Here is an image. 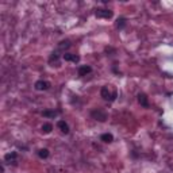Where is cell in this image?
<instances>
[{
    "mask_svg": "<svg viewBox=\"0 0 173 173\" xmlns=\"http://www.w3.org/2000/svg\"><path fill=\"white\" fill-rule=\"evenodd\" d=\"M91 116H92L93 119L99 120V122H106V120H107V114H106V111H103L102 108H95V110L91 112Z\"/></svg>",
    "mask_w": 173,
    "mask_h": 173,
    "instance_id": "1",
    "label": "cell"
},
{
    "mask_svg": "<svg viewBox=\"0 0 173 173\" xmlns=\"http://www.w3.org/2000/svg\"><path fill=\"white\" fill-rule=\"evenodd\" d=\"M95 15L96 18H100V19H111L114 12L111 10H108V8H98Z\"/></svg>",
    "mask_w": 173,
    "mask_h": 173,
    "instance_id": "2",
    "label": "cell"
},
{
    "mask_svg": "<svg viewBox=\"0 0 173 173\" xmlns=\"http://www.w3.org/2000/svg\"><path fill=\"white\" fill-rule=\"evenodd\" d=\"M34 88L37 91H47L50 88V83H47V81H45V80H38L37 83L34 84Z\"/></svg>",
    "mask_w": 173,
    "mask_h": 173,
    "instance_id": "3",
    "label": "cell"
},
{
    "mask_svg": "<svg viewBox=\"0 0 173 173\" xmlns=\"http://www.w3.org/2000/svg\"><path fill=\"white\" fill-rule=\"evenodd\" d=\"M62 58L65 60V61H71V62H78L80 61V57L77 56V54H72V53H65L62 56Z\"/></svg>",
    "mask_w": 173,
    "mask_h": 173,
    "instance_id": "4",
    "label": "cell"
},
{
    "mask_svg": "<svg viewBox=\"0 0 173 173\" xmlns=\"http://www.w3.org/2000/svg\"><path fill=\"white\" fill-rule=\"evenodd\" d=\"M16 158H18V153H16V151H11V153H7L4 156V162H7V164L15 162Z\"/></svg>",
    "mask_w": 173,
    "mask_h": 173,
    "instance_id": "5",
    "label": "cell"
},
{
    "mask_svg": "<svg viewBox=\"0 0 173 173\" xmlns=\"http://www.w3.org/2000/svg\"><path fill=\"white\" fill-rule=\"evenodd\" d=\"M138 103L142 106V107H149V100H147V96H146V93H138Z\"/></svg>",
    "mask_w": 173,
    "mask_h": 173,
    "instance_id": "6",
    "label": "cell"
},
{
    "mask_svg": "<svg viewBox=\"0 0 173 173\" xmlns=\"http://www.w3.org/2000/svg\"><path fill=\"white\" fill-rule=\"evenodd\" d=\"M91 72H92V68H91L89 65H81L80 68H78V76H81V77L89 74Z\"/></svg>",
    "mask_w": 173,
    "mask_h": 173,
    "instance_id": "7",
    "label": "cell"
},
{
    "mask_svg": "<svg viewBox=\"0 0 173 173\" xmlns=\"http://www.w3.org/2000/svg\"><path fill=\"white\" fill-rule=\"evenodd\" d=\"M57 127L61 130V133H64V134H68L69 133V126L65 120H58V122H57Z\"/></svg>",
    "mask_w": 173,
    "mask_h": 173,
    "instance_id": "8",
    "label": "cell"
},
{
    "mask_svg": "<svg viewBox=\"0 0 173 173\" xmlns=\"http://www.w3.org/2000/svg\"><path fill=\"white\" fill-rule=\"evenodd\" d=\"M100 95H102V98L104 100H111V98H112V93L110 92L108 87H103L102 91H100Z\"/></svg>",
    "mask_w": 173,
    "mask_h": 173,
    "instance_id": "9",
    "label": "cell"
},
{
    "mask_svg": "<svg viewBox=\"0 0 173 173\" xmlns=\"http://www.w3.org/2000/svg\"><path fill=\"white\" fill-rule=\"evenodd\" d=\"M100 141H103L104 144H111L114 141V137H112L111 133H104V134L100 135Z\"/></svg>",
    "mask_w": 173,
    "mask_h": 173,
    "instance_id": "10",
    "label": "cell"
},
{
    "mask_svg": "<svg viewBox=\"0 0 173 173\" xmlns=\"http://www.w3.org/2000/svg\"><path fill=\"white\" fill-rule=\"evenodd\" d=\"M71 47V41H68V39H65V41H61L58 43V50L60 51H64L66 49H69Z\"/></svg>",
    "mask_w": 173,
    "mask_h": 173,
    "instance_id": "11",
    "label": "cell"
},
{
    "mask_svg": "<svg viewBox=\"0 0 173 173\" xmlns=\"http://www.w3.org/2000/svg\"><path fill=\"white\" fill-rule=\"evenodd\" d=\"M38 157L39 158H42V160L47 158V157H49V150H47V149H39L38 150Z\"/></svg>",
    "mask_w": 173,
    "mask_h": 173,
    "instance_id": "12",
    "label": "cell"
},
{
    "mask_svg": "<svg viewBox=\"0 0 173 173\" xmlns=\"http://www.w3.org/2000/svg\"><path fill=\"white\" fill-rule=\"evenodd\" d=\"M51 130H53V126H51L50 123H45L43 126H42V133H43V134H50Z\"/></svg>",
    "mask_w": 173,
    "mask_h": 173,
    "instance_id": "13",
    "label": "cell"
},
{
    "mask_svg": "<svg viewBox=\"0 0 173 173\" xmlns=\"http://www.w3.org/2000/svg\"><path fill=\"white\" fill-rule=\"evenodd\" d=\"M42 115H43V116H46V118H56L57 115H58V112H57V111H50V110H46V111H43V112H42Z\"/></svg>",
    "mask_w": 173,
    "mask_h": 173,
    "instance_id": "14",
    "label": "cell"
},
{
    "mask_svg": "<svg viewBox=\"0 0 173 173\" xmlns=\"http://www.w3.org/2000/svg\"><path fill=\"white\" fill-rule=\"evenodd\" d=\"M58 60H60V54H58V51H53V53H51V56H50V58H49V62H50V64H53V62H58Z\"/></svg>",
    "mask_w": 173,
    "mask_h": 173,
    "instance_id": "15",
    "label": "cell"
},
{
    "mask_svg": "<svg viewBox=\"0 0 173 173\" xmlns=\"http://www.w3.org/2000/svg\"><path fill=\"white\" fill-rule=\"evenodd\" d=\"M124 26H126V18H119V19L116 20V27L119 30H122Z\"/></svg>",
    "mask_w": 173,
    "mask_h": 173,
    "instance_id": "16",
    "label": "cell"
}]
</instances>
